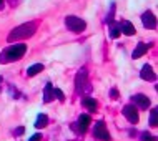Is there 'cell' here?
Here are the masks:
<instances>
[{
  "instance_id": "obj_17",
  "label": "cell",
  "mask_w": 158,
  "mask_h": 141,
  "mask_svg": "<svg viewBox=\"0 0 158 141\" xmlns=\"http://www.w3.org/2000/svg\"><path fill=\"white\" fill-rule=\"evenodd\" d=\"M156 113H158V110H156V108H152V111H150V126H153V128L158 125V121H156Z\"/></svg>"
},
{
  "instance_id": "obj_11",
  "label": "cell",
  "mask_w": 158,
  "mask_h": 141,
  "mask_svg": "<svg viewBox=\"0 0 158 141\" xmlns=\"http://www.w3.org/2000/svg\"><path fill=\"white\" fill-rule=\"evenodd\" d=\"M118 27H120V32L125 33V35H128V37L135 35V27H133V23L128 22V20H122V22L118 23Z\"/></svg>"
},
{
  "instance_id": "obj_15",
  "label": "cell",
  "mask_w": 158,
  "mask_h": 141,
  "mask_svg": "<svg viewBox=\"0 0 158 141\" xmlns=\"http://www.w3.org/2000/svg\"><path fill=\"white\" fill-rule=\"evenodd\" d=\"M47 125H48V116H47V115H38L37 121H35V128L40 130V128H45Z\"/></svg>"
},
{
  "instance_id": "obj_16",
  "label": "cell",
  "mask_w": 158,
  "mask_h": 141,
  "mask_svg": "<svg viewBox=\"0 0 158 141\" xmlns=\"http://www.w3.org/2000/svg\"><path fill=\"white\" fill-rule=\"evenodd\" d=\"M40 71H44V65H42V63H35V65H32L27 70V75L28 76H35L37 73H40Z\"/></svg>"
},
{
  "instance_id": "obj_6",
  "label": "cell",
  "mask_w": 158,
  "mask_h": 141,
  "mask_svg": "<svg viewBox=\"0 0 158 141\" xmlns=\"http://www.w3.org/2000/svg\"><path fill=\"white\" fill-rule=\"evenodd\" d=\"M123 116H125L128 121L131 123V125H136V123H138V119H140L135 105H127L125 108H123Z\"/></svg>"
},
{
  "instance_id": "obj_4",
  "label": "cell",
  "mask_w": 158,
  "mask_h": 141,
  "mask_svg": "<svg viewBox=\"0 0 158 141\" xmlns=\"http://www.w3.org/2000/svg\"><path fill=\"white\" fill-rule=\"evenodd\" d=\"M93 136H95L97 139H102V141H112V136H110L108 130H106L103 119H100V121L95 123V128H93Z\"/></svg>"
},
{
  "instance_id": "obj_8",
  "label": "cell",
  "mask_w": 158,
  "mask_h": 141,
  "mask_svg": "<svg viewBox=\"0 0 158 141\" xmlns=\"http://www.w3.org/2000/svg\"><path fill=\"white\" fill-rule=\"evenodd\" d=\"M131 100H133V103L138 106L140 110H148V108H150V98H148L147 95L138 93V95H133V96H131Z\"/></svg>"
},
{
  "instance_id": "obj_22",
  "label": "cell",
  "mask_w": 158,
  "mask_h": 141,
  "mask_svg": "<svg viewBox=\"0 0 158 141\" xmlns=\"http://www.w3.org/2000/svg\"><path fill=\"white\" fill-rule=\"evenodd\" d=\"M40 138H42V135H33L28 141H40Z\"/></svg>"
},
{
  "instance_id": "obj_23",
  "label": "cell",
  "mask_w": 158,
  "mask_h": 141,
  "mask_svg": "<svg viewBox=\"0 0 158 141\" xmlns=\"http://www.w3.org/2000/svg\"><path fill=\"white\" fill-rule=\"evenodd\" d=\"M117 96H118V91L113 88V90H112V98H117Z\"/></svg>"
},
{
  "instance_id": "obj_14",
  "label": "cell",
  "mask_w": 158,
  "mask_h": 141,
  "mask_svg": "<svg viewBox=\"0 0 158 141\" xmlns=\"http://www.w3.org/2000/svg\"><path fill=\"white\" fill-rule=\"evenodd\" d=\"M82 105L85 106V108H88L90 111H95V110H97V106H98V103H97V100H95V98H88V96L82 100Z\"/></svg>"
},
{
  "instance_id": "obj_18",
  "label": "cell",
  "mask_w": 158,
  "mask_h": 141,
  "mask_svg": "<svg viewBox=\"0 0 158 141\" xmlns=\"http://www.w3.org/2000/svg\"><path fill=\"white\" fill-rule=\"evenodd\" d=\"M120 27H118V25H113L112 23V28H110V37L112 38H118V35H120Z\"/></svg>"
},
{
  "instance_id": "obj_25",
  "label": "cell",
  "mask_w": 158,
  "mask_h": 141,
  "mask_svg": "<svg viewBox=\"0 0 158 141\" xmlns=\"http://www.w3.org/2000/svg\"><path fill=\"white\" fill-rule=\"evenodd\" d=\"M0 83H2V76H0Z\"/></svg>"
},
{
  "instance_id": "obj_1",
  "label": "cell",
  "mask_w": 158,
  "mask_h": 141,
  "mask_svg": "<svg viewBox=\"0 0 158 141\" xmlns=\"http://www.w3.org/2000/svg\"><path fill=\"white\" fill-rule=\"evenodd\" d=\"M27 53V45L25 43H15L7 46L5 50L0 55V63H8V62H15V60H20L23 55Z\"/></svg>"
},
{
  "instance_id": "obj_9",
  "label": "cell",
  "mask_w": 158,
  "mask_h": 141,
  "mask_svg": "<svg viewBox=\"0 0 158 141\" xmlns=\"http://www.w3.org/2000/svg\"><path fill=\"white\" fill-rule=\"evenodd\" d=\"M140 76H142V80H145V82H155L156 80V75H155V71H153V68L150 65H145L142 68Z\"/></svg>"
},
{
  "instance_id": "obj_12",
  "label": "cell",
  "mask_w": 158,
  "mask_h": 141,
  "mask_svg": "<svg viewBox=\"0 0 158 141\" xmlns=\"http://www.w3.org/2000/svg\"><path fill=\"white\" fill-rule=\"evenodd\" d=\"M147 52H148V45L143 43V42H140V43L136 45V48L133 50V55H131V57H133V58H140V57H143Z\"/></svg>"
},
{
  "instance_id": "obj_10",
  "label": "cell",
  "mask_w": 158,
  "mask_h": 141,
  "mask_svg": "<svg viewBox=\"0 0 158 141\" xmlns=\"http://www.w3.org/2000/svg\"><path fill=\"white\" fill-rule=\"evenodd\" d=\"M87 68H82V70L77 73V78H75V87H77V91H80V90L83 88V85L87 83Z\"/></svg>"
},
{
  "instance_id": "obj_5",
  "label": "cell",
  "mask_w": 158,
  "mask_h": 141,
  "mask_svg": "<svg viewBox=\"0 0 158 141\" xmlns=\"http://www.w3.org/2000/svg\"><path fill=\"white\" fill-rule=\"evenodd\" d=\"M90 121H92V118L88 116V115H80L78 119H77V123L73 125V130L77 133H85V131L88 130V126H90Z\"/></svg>"
},
{
  "instance_id": "obj_24",
  "label": "cell",
  "mask_w": 158,
  "mask_h": 141,
  "mask_svg": "<svg viewBox=\"0 0 158 141\" xmlns=\"http://www.w3.org/2000/svg\"><path fill=\"white\" fill-rule=\"evenodd\" d=\"M3 5H5V3H3V0H0V10L3 8Z\"/></svg>"
},
{
  "instance_id": "obj_13",
  "label": "cell",
  "mask_w": 158,
  "mask_h": 141,
  "mask_svg": "<svg viewBox=\"0 0 158 141\" xmlns=\"http://www.w3.org/2000/svg\"><path fill=\"white\" fill-rule=\"evenodd\" d=\"M53 98H55V95H53V85L52 83H47L45 90H44V101H45V103H50Z\"/></svg>"
},
{
  "instance_id": "obj_19",
  "label": "cell",
  "mask_w": 158,
  "mask_h": 141,
  "mask_svg": "<svg viewBox=\"0 0 158 141\" xmlns=\"http://www.w3.org/2000/svg\"><path fill=\"white\" fill-rule=\"evenodd\" d=\"M53 95L57 96L60 101H63V100H65V95H63V91H62V90H58V88H53Z\"/></svg>"
},
{
  "instance_id": "obj_21",
  "label": "cell",
  "mask_w": 158,
  "mask_h": 141,
  "mask_svg": "<svg viewBox=\"0 0 158 141\" xmlns=\"http://www.w3.org/2000/svg\"><path fill=\"white\" fill-rule=\"evenodd\" d=\"M23 131H25V128L20 126V128H17V130L14 131V135H15V136H20V135H23Z\"/></svg>"
},
{
  "instance_id": "obj_3",
  "label": "cell",
  "mask_w": 158,
  "mask_h": 141,
  "mask_svg": "<svg viewBox=\"0 0 158 141\" xmlns=\"http://www.w3.org/2000/svg\"><path fill=\"white\" fill-rule=\"evenodd\" d=\"M65 27L70 30V32L80 33L87 28V23H85V20L78 18V17H75V15H68L65 18Z\"/></svg>"
},
{
  "instance_id": "obj_20",
  "label": "cell",
  "mask_w": 158,
  "mask_h": 141,
  "mask_svg": "<svg viewBox=\"0 0 158 141\" xmlns=\"http://www.w3.org/2000/svg\"><path fill=\"white\" fill-rule=\"evenodd\" d=\"M142 141H156V138L150 133H142Z\"/></svg>"
},
{
  "instance_id": "obj_7",
  "label": "cell",
  "mask_w": 158,
  "mask_h": 141,
  "mask_svg": "<svg viewBox=\"0 0 158 141\" xmlns=\"http://www.w3.org/2000/svg\"><path fill=\"white\" fill-rule=\"evenodd\" d=\"M142 23H143V27H145V28H148V30H155V28H156V18H155V15H153L150 10L145 12V14L142 15Z\"/></svg>"
},
{
  "instance_id": "obj_2",
  "label": "cell",
  "mask_w": 158,
  "mask_h": 141,
  "mask_svg": "<svg viewBox=\"0 0 158 141\" xmlns=\"http://www.w3.org/2000/svg\"><path fill=\"white\" fill-rule=\"evenodd\" d=\"M37 30V23L35 22H30V23H23L20 27L14 28L10 33H8V42H19V40H25V38L32 37Z\"/></svg>"
}]
</instances>
